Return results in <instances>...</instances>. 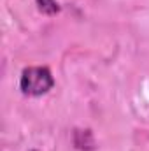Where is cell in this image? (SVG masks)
<instances>
[{"mask_svg":"<svg viewBox=\"0 0 149 151\" xmlns=\"http://www.w3.org/2000/svg\"><path fill=\"white\" fill-rule=\"evenodd\" d=\"M54 86L53 74L47 67H27L21 72L19 88L27 97H40L46 95Z\"/></svg>","mask_w":149,"mask_h":151,"instance_id":"6da1fadb","label":"cell"},{"mask_svg":"<svg viewBox=\"0 0 149 151\" xmlns=\"http://www.w3.org/2000/svg\"><path fill=\"white\" fill-rule=\"evenodd\" d=\"M37 5H39V11L42 14H47V16H54L62 9L56 0H37Z\"/></svg>","mask_w":149,"mask_h":151,"instance_id":"7a4b0ae2","label":"cell"}]
</instances>
